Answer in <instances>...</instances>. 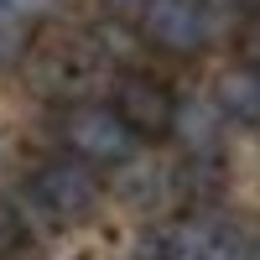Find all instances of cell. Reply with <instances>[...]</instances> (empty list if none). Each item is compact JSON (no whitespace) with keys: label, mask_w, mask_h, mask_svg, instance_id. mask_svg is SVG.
I'll list each match as a JSON object with an SVG mask.
<instances>
[{"label":"cell","mask_w":260,"mask_h":260,"mask_svg":"<svg viewBox=\"0 0 260 260\" xmlns=\"http://www.w3.org/2000/svg\"><path fill=\"white\" fill-rule=\"evenodd\" d=\"M26 198H31L37 213H47L52 224H83L104 203V182H99L94 167H83L73 156H52V161H42L31 172Z\"/></svg>","instance_id":"cell-1"},{"label":"cell","mask_w":260,"mask_h":260,"mask_svg":"<svg viewBox=\"0 0 260 260\" xmlns=\"http://www.w3.org/2000/svg\"><path fill=\"white\" fill-rule=\"evenodd\" d=\"M62 141H68V156L83 161V167H125L136 156V136L115 120L110 104H73L62 115Z\"/></svg>","instance_id":"cell-2"},{"label":"cell","mask_w":260,"mask_h":260,"mask_svg":"<svg viewBox=\"0 0 260 260\" xmlns=\"http://www.w3.org/2000/svg\"><path fill=\"white\" fill-rule=\"evenodd\" d=\"M208 31H213L208 0H146L141 6V37L156 52L192 57L208 47Z\"/></svg>","instance_id":"cell-3"},{"label":"cell","mask_w":260,"mask_h":260,"mask_svg":"<svg viewBox=\"0 0 260 260\" xmlns=\"http://www.w3.org/2000/svg\"><path fill=\"white\" fill-rule=\"evenodd\" d=\"M110 110L136 141H167L172 136V115H177V94L151 73H125L115 83Z\"/></svg>","instance_id":"cell-4"},{"label":"cell","mask_w":260,"mask_h":260,"mask_svg":"<svg viewBox=\"0 0 260 260\" xmlns=\"http://www.w3.org/2000/svg\"><path fill=\"white\" fill-rule=\"evenodd\" d=\"M219 104H208V99H177V115H172V136H177L192 156H213V146H219Z\"/></svg>","instance_id":"cell-5"},{"label":"cell","mask_w":260,"mask_h":260,"mask_svg":"<svg viewBox=\"0 0 260 260\" xmlns=\"http://www.w3.org/2000/svg\"><path fill=\"white\" fill-rule=\"evenodd\" d=\"M219 115L240 125H260V78L250 68H229L219 78Z\"/></svg>","instance_id":"cell-6"},{"label":"cell","mask_w":260,"mask_h":260,"mask_svg":"<svg viewBox=\"0 0 260 260\" xmlns=\"http://www.w3.org/2000/svg\"><path fill=\"white\" fill-rule=\"evenodd\" d=\"M26 57H31V21L0 16V73L26 68Z\"/></svg>","instance_id":"cell-7"},{"label":"cell","mask_w":260,"mask_h":260,"mask_svg":"<svg viewBox=\"0 0 260 260\" xmlns=\"http://www.w3.org/2000/svg\"><path fill=\"white\" fill-rule=\"evenodd\" d=\"M52 0H0V16H21V21H31V16H42Z\"/></svg>","instance_id":"cell-8"},{"label":"cell","mask_w":260,"mask_h":260,"mask_svg":"<svg viewBox=\"0 0 260 260\" xmlns=\"http://www.w3.org/2000/svg\"><path fill=\"white\" fill-rule=\"evenodd\" d=\"M104 6H110L115 16H130V11H136V16H141V6H146V0H104Z\"/></svg>","instance_id":"cell-9"},{"label":"cell","mask_w":260,"mask_h":260,"mask_svg":"<svg viewBox=\"0 0 260 260\" xmlns=\"http://www.w3.org/2000/svg\"><path fill=\"white\" fill-rule=\"evenodd\" d=\"M240 260H260V240H250V245L240 250Z\"/></svg>","instance_id":"cell-10"},{"label":"cell","mask_w":260,"mask_h":260,"mask_svg":"<svg viewBox=\"0 0 260 260\" xmlns=\"http://www.w3.org/2000/svg\"><path fill=\"white\" fill-rule=\"evenodd\" d=\"M245 68H250V73H255V78H260V47H255V52H250V62H245Z\"/></svg>","instance_id":"cell-11"},{"label":"cell","mask_w":260,"mask_h":260,"mask_svg":"<svg viewBox=\"0 0 260 260\" xmlns=\"http://www.w3.org/2000/svg\"><path fill=\"white\" fill-rule=\"evenodd\" d=\"M240 6H255V11H260V0H240Z\"/></svg>","instance_id":"cell-12"}]
</instances>
